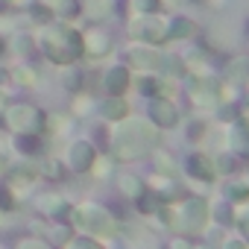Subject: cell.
<instances>
[{"mask_svg": "<svg viewBox=\"0 0 249 249\" xmlns=\"http://www.w3.org/2000/svg\"><path fill=\"white\" fill-rule=\"evenodd\" d=\"M41 111L33 108V106H12L9 108V126L18 129V132H36L41 126Z\"/></svg>", "mask_w": 249, "mask_h": 249, "instance_id": "cell-4", "label": "cell"}, {"mask_svg": "<svg viewBox=\"0 0 249 249\" xmlns=\"http://www.w3.org/2000/svg\"><path fill=\"white\" fill-rule=\"evenodd\" d=\"M132 36L144 44H161L167 38V24L159 18H141L132 24Z\"/></svg>", "mask_w": 249, "mask_h": 249, "instance_id": "cell-3", "label": "cell"}, {"mask_svg": "<svg viewBox=\"0 0 249 249\" xmlns=\"http://www.w3.org/2000/svg\"><path fill=\"white\" fill-rule=\"evenodd\" d=\"M30 15H33L38 24H50V9H47V6H41V3H36V6L30 9Z\"/></svg>", "mask_w": 249, "mask_h": 249, "instance_id": "cell-18", "label": "cell"}, {"mask_svg": "<svg viewBox=\"0 0 249 249\" xmlns=\"http://www.w3.org/2000/svg\"><path fill=\"white\" fill-rule=\"evenodd\" d=\"M194 33V24L188 18H176L170 27H167V38H188Z\"/></svg>", "mask_w": 249, "mask_h": 249, "instance_id": "cell-13", "label": "cell"}, {"mask_svg": "<svg viewBox=\"0 0 249 249\" xmlns=\"http://www.w3.org/2000/svg\"><path fill=\"white\" fill-rule=\"evenodd\" d=\"M71 164H73L76 170H85L88 164H94V150H91L88 144H73V150H71Z\"/></svg>", "mask_w": 249, "mask_h": 249, "instance_id": "cell-9", "label": "cell"}, {"mask_svg": "<svg viewBox=\"0 0 249 249\" xmlns=\"http://www.w3.org/2000/svg\"><path fill=\"white\" fill-rule=\"evenodd\" d=\"M188 173L196 179H214V164L205 156H194V159H188Z\"/></svg>", "mask_w": 249, "mask_h": 249, "instance_id": "cell-8", "label": "cell"}, {"mask_svg": "<svg viewBox=\"0 0 249 249\" xmlns=\"http://www.w3.org/2000/svg\"><path fill=\"white\" fill-rule=\"evenodd\" d=\"M41 44H44V53L56 65H71V62H76L85 53L82 36L76 30H71V27H50V30H44Z\"/></svg>", "mask_w": 249, "mask_h": 249, "instance_id": "cell-1", "label": "cell"}, {"mask_svg": "<svg viewBox=\"0 0 249 249\" xmlns=\"http://www.w3.org/2000/svg\"><path fill=\"white\" fill-rule=\"evenodd\" d=\"M18 79H21V82H33V73H30V71H21Z\"/></svg>", "mask_w": 249, "mask_h": 249, "instance_id": "cell-22", "label": "cell"}, {"mask_svg": "<svg viewBox=\"0 0 249 249\" xmlns=\"http://www.w3.org/2000/svg\"><path fill=\"white\" fill-rule=\"evenodd\" d=\"M156 141V132L144 123H129V126H123L120 135H117V153L123 159H135L141 156L144 150H150Z\"/></svg>", "mask_w": 249, "mask_h": 249, "instance_id": "cell-2", "label": "cell"}, {"mask_svg": "<svg viewBox=\"0 0 249 249\" xmlns=\"http://www.w3.org/2000/svg\"><path fill=\"white\" fill-rule=\"evenodd\" d=\"M150 117L159 123V126H176V120H179L176 108L167 100H153L150 103Z\"/></svg>", "mask_w": 249, "mask_h": 249, "instance_id": "cell-5", "label": "cell"}, {"mask_svg": "<svg viewBox=\"0 0 249 249\" xmlns=\"http://www.w3.org/2000/svg\"><path fill=\"white\" fill-rule=\"evenodd\" d=\"M0 167H3V153H0Z\"/></svg>", "mask_w": 249, "mask_h": 249, "instance_id": "cell-25", "label": "cell"}, {"mask_svg": "<svg viewBox=\"0 0 249 249\" xmlns=\"http://www.w3.org/2000/svg\"><path fill=\"white\" fill-rule=\"evenodd\" d=\"M138 68H147V71H156L159 65H161V56H156V53H150V50H132V56H129Z\"/></svg>", "mask_w": 249, "mask_h": 249, "instance_id": "cell-11", "label": "cell"}, {"mask_svg": "<svg viewBox=\"0 0 249 249\" xmlns=\"http://www.w3.org/2000/svg\"><path fill=\"white\" fill-rule=\"evenodd\" d=\"M135 6H138V12H144V15H153V12L161 9L159 0H135Z\"/></svg>", "mask_w": 249, "mask_h": 249, "instance_id": "cell-17", "label": "cell"}, {"mask_svg": "<svg viewBox=\"0 0 249 249\" xmlns=\"http://www.w3.org/2000/svg\"><path fill=\"white\" fill-rule=\"evenodd\" d=\"M82 44H85V53H91V56H103V53L108 50V38H106L103 33H91L88 41L82 38Z\"/></svg>", "mask_w": 249, "mask_h": 249, "instance_id": "cell-10", "label": "cell"}, {"mask_svg": "<svg viewBox=\"0 0 249 249\" xmlns=\"http://www.w3.org/2000/svg\"><path fill=\"white\" fill-rule=\"evenodd\" d=\"M141 91L150 94V97H159V94L164 91V85H161L159 79H141Z\"/></svg>", "mask_w": 249, "mask_h": 249, "instance_id": "cell-16", "label": "cell"}, {"mask_svg": "<svg viewBox=\"0 0 249 249\" xmlns=\"http://www.w3.org/2000/svg\"><path fill=\"white\" fill-rule=\"evenodd\" d=\"M229 196H231V199H246V196H249V191H246V188H231V191H229Z\"/></svg>", "mask_w": 249, "mask_h": 249, "instance_id": "cell-20", "label": "cell"}, {"mask_svg": "<svg viewBox=\"0 0 249 249\" xmlns=\"http://www.w3.org/2000/svg\"><path fill=\"white\" fill-rule=\"evenodd\" d=\"M18 147H21L24 153H27V150H30V153H36V150H38V144H36V138H24V141H21Z\"/></svg>", "mask_w": 249, "mask_h": 249, "instance_id": "cell-19", "label": "cell"}, {"mask_svg": "<svg viewBox=\"0 0 249 249\" xmlns=\"http://www.w3.org/2000/svg\"><path fill=\"white\" fill-rule=\"evenodd\" d=\"M229 249H243V246H237V243H231V246H229Z\"/></svg>", "mask_w": 249, "mask_h": 249, "instance_id": "cell-24", "label": "cell"}, {"mask_svg": "<svg viewBox=\"0 0 249 249\" xmlns=\"http://www.w3.org/2000/svg\"><path fill=\"white\" fill-rule=\"evenodd\" d=\"M234 147H237L243 156H249V123H243V126L234 129Z\"/></svg>", "mask_w": 249, "mask_h": 249, "instance_id": "cell-14", "label": "cell"}, {"mask_svg": "<svg viewBox=\"0 0 249 249\" xmlns=\"http://www.w3.org/2000/svg\"><path fill=\"white\" fill-rule=\"evenodd\" d=\"M0 53H3V41H0Z\"/></svg>", "mask_w": 249, "mask_h": 249, "instance_id": "cell-26", "label": "cell"}, {"mask_svg": "<svg viewBox=\"0 0 249 249\" xmlns=\"http://www.w3.org/2000/svg\"><path fill=\"white\" fill-rule=\"evenodd\" d=\"M123 185H126V191H129V194H135V191H138V188H135V185H138V179H132V176H123Z\"/></svg>", "mask_w": 249, "mask_h": 249, "instance_id": "cell-21", "label": "cell"}, {"mask_svg": "<svg viewBox=\"0 0 249 249\" xmlns=\"http://www.w3.org/2000/svg\"><path fill=\"white\" fill-rule=\"evenodd\" d=\"M126 85H129V71H123V68H111L108 71V76H106V91L108 94H123L126 91Z\"/></svg>", "mask_w": 249, "mask_h": 249, "instance_id": "cell-6", "label": "cell"}, {"mask_svg": "<svg viewBox=\"0 0 249 249\" xmlns=\"http://www.w3.org/2000/svg\"><path fill=\"white\" fill-rule=\"evenodd\" d=\"M194 100H196L199 106H214V103H217V85H214L211 79H199V82L194 85Z\"/></svg>", "mask_w": 249, "mask_h": 249, "instance_id": "cell-7", "label": "cell"}, {"mask_svg": "<svg viewBox=\"0 0 249 249\" xmlns=\"http://www.w3.org/2000/svg\"><path fill=\"white\" fill-rule=\"evenodd\" d=\"M243 231H246V234H249V217H246V220H243Z\"/></svg>", "mask_w": 249, "mask_h": 249, "instance_id": "cell-23", "label": "cell"}, {"mask_svg": "<svg viewBox=\"0 0 249 249\" xmlns=\"http://www.w3.org/2000/svg\"><path fill=\"white\" fill-rule=\"evenodd\" d=\"M103 114H106L108 120H120L123 114H126V103H123L120 97H111V100L103 103Z\"/></svg>", "mask_w": 249, "mask_h": 249, "instance_id": "cell-12", "label": "cell"}, {"mask_svg": "<svg viewBox=\"0 0 249 249\" xmlns=\"http://www.w3.org/2000/svg\"><path fill=\"white\" fill-rule=\"evenodd\" d=\"M159 68H164V71L173 73V76L185 73V65H182V59H176V56H161V65H159Z\"/></svg>", "mask_w": 249, "mask_h": 249, "instance_id": "cell-15", "label": "cell"}]
</instances>
